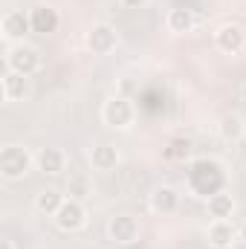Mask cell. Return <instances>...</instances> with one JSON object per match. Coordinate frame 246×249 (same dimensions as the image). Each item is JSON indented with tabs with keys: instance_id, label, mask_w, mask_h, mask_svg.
<instances>
[{
	"instance_id": "8fae6325",
	"label": "cell",
	"mask_w": 246,
	"mask_h": 249,
	"mask_svg": "<svg viewBox=\"0 0 246 249\" xmlns=\"http://www.w3.org/2000/svg\"><path fill=\"white\" fill-rule=\"evenodd\" d=\"M206 238H209V244L214 249H226V247H232L241 235H238V226L232 220H211Z\"/></svg>"
},
{
	"instance_id": "7402d4cb",
	"label": "cell",
	"mask_w": 246,
	"mask_h": 249,
	"mask_svg": "<svg viewBox=\"0 0 246 249\" xmlns=\"http://www.w3.org/2000/svg\"><path fill=\"white\" fill-rule=\"evenodd\" d=\"M148 0H119V6H124V9H142Z\"/></svg>"
},
{
	"instance_id": "4fadbf2b",
	"label": "cell",
	"mask_w": 246,
	"mask_h": 249,
	"mask_svg": "<svg viewBox=\"0 0 246 249\" xmlns=\"http://www.w3.org/2000/svg\"><path fill=\"white\" fill-rule=\"evenodd\" d=\"M29 75H20L15 70H6L3 72V99L6 102H23L29 96Z\"/></svg>"
},
{
	"instance_id": "7a4b0ae2",
	"label": "cell",
	"mask_w": 246,
	"mask_h": 249,
	"mask_svg": "<svg viewBox=\"0 0 246 249\" xmlns=\"http://www.w3.org/2000/svg\"><path fill=\"white\" fill-rule=\"evenodd\" d=\"M32 165H35V154L26 145H18V142L3 145V151H0V174H3V180H9V183L23 180L32 171Z\"/></svg>"
},
{
	"instance_id": "ac0fdd59",
	"label": "cell",
	"mask_w": 246,
	"mask_h": 249,
	"mask_svg": "<svg viewBox=\"0 0 246 249\" xmlns=\"http://www.w3.org/2000/svg\"><path fill=\"white\" fill-rule=\"evenodd\" d=\"M67 200L58 188H41L38 194H35V209L41 212V214H50V217H55V212L61 209V203Z\"/></svg>"
},
{
	"instance_id": "7c38bea8",
	"label": "cell",
	"mask_w": 246,
	"mask_h": 249,
	"mask_svg": "<svg viewBox=\"0 0 246 249\" xmlns=\"http://www.w3.org/2000/svg\"><path fill=\"white\" fill-rule=\"evenodd\" d=\"M29 20H32V32H38V35H50L61 23L58 12L53 6H32L29 9Z\"/></svg>"
},
{
	"instance_id": "603a6c76",
	"label": "cell",
	"mask_w": 246,
	"mask_h": 249,
	"mask_svg": "<svg viewBox=\"0 0 246 249\" xmlns=\"http://www.w3.org/2000/svg\"><path fill=\"white\" fill-rule=\"evenodd\" d=\"M0 249H15V244H12L9 238H3V241H0Z\"/></svg>"
},
{
	"instance_id": "52a82bcc",
	"label": "cell",
	"mask_w": 246,
	"mask_h": 249,
	"mask_svg": "<svg viewBox=\"0 0 246 249\" xmlns=\"http://www.w3.org/2000/svg\"><path fill=\"white\" fill-rule=\"evenodd\" d=\"M107 238L119 247H130L139 238V220L133 214H113L107 220Z\"/></svg>"
},
{
	"instance_id": "2e32d148",
	"label": "cell",
	"mask_w": 246,
	"mask_h": 249,
	"mask_svg": "<svg viewBox=\"0 0 246 249\" xmlns=\"http://www.w3.org/2000/svg\"><path fill=\"white\" fill-rule=\"evenodd\" d=\"M206 203H209V217L211 220H229L235 214V197L229 191H217Z\"/></svg>"
},
{
	"instance_id": "5b68a950",
	"label": "cell",
	"mask_w": 246,
	"mask_h": 249,
	"mask_svg": "<svg viewBox=\"0 0 246 249\" xmlns=\"http://www.w3.org/2000/svg\"><path fill=\"white\" fill-rule=\"evenodd\" d=\"M119 44V32L110 23H93L87 32V50L93 55H110Z\"/></svg>"
},
{
	"instance_id": "9a60e30c",
	"label": "cell",
	"mask_w": 246,
	"mask_h": 249,
	"mask_svg": "<svg viewBox=\"0 0 246 249\" xmlns=\"http://www.w3.org/2000/svg\"><path fill=\"white\" fill-rule=\"evenodd\" d=\"M119 148L116 145H110V142H99V145H93V151H90V162H93V168L96 171H113L116 165H119Z\"/></svg>"
},
{
	"instance_id": "277c9868",
	"label": "cell",
	"mask_w": 246,
	"mask_h": 249,
	"mask_svg": "<svg viewBox=\"0 0 246 249\" xmlns=\"http://www.w3.org/2000/svg\"><path fill=\"white\" fill-rule=\"evenodd\" d=\"M6 70H15L20 75H35L41 70V55L29 44H15L6 55Z\"/></svg>"
},
{
	"instance_id": "44dd1931",
	"label": "cell",
	"mask_w": 246,
	"mask_h": 249,
	"mask_svg": "<svg viewBox=\"0 0 246 249\" xmlns=\"http://www.w3.org/2000/svg\"><path fill=\"white\" fill-rule=\"evenodd\" d=\"M191 151H194V142H191L188 136H174V139L168 142L165 157H168L171 162H185V160L191 157Z\"/></svg>"
},
{
	"instance_id": "9c48e42d",
	"label": "cell",
	"mask_w": 246,
	"mask_h": 249,
	"mask_svg": "<svg viewBox=\"0 0 246 249\" xmlns=\"http://www.w3.org/2000/svg\"><path fill=\"white\" fill-rule=\"evenodd\" d=\"M35 168L41 174H47V177H58L67 168V154L61 148H55V145H47V148H41L35 154Z\"/></svg>"
},
{
	"instance_id": "d6986e66",
	"label": "cell",
	"mask_w": 246,
	"mask_h": 249,
	"mask_svg": "<svg viewBox=\"0 0 246 249\" xmlns=\"http://www.w3.org/2000/svg\"><path fill=\"white\" fill-rule=\"evenodd\" d=\"M217 130H220V139H226V142H241L244 133H246V124L238 113H226V116L220 119V124H217Z\"/></svg>"
},
{
	"instance_id": "ffe728a7",
	"label": "cell",
	"mask_w": 246,
	"mask_h": 249,
	"mask_svg": "<svg viewBox=\"0 0 246 249\" xmlns=\"http://www.w3.org/2000/svg\"><path fill=\"white\" fill-rule=\"evenodd\" d=\"M93 194V183H90V177L87 174H81V171H75V174H70V183H67V197H72V200H87Z\"/></svg>"
},
{
	"instance_id": "3957f363",
	"label": "cell",
	"mask_w": 246,
	"mask_h": 249,
	"mask_svg": "<svg viewBox=\"0 0 246 249\" xmlns=\"http://www.w3.org/2000/svg\"><path fill=\"white\" fill-rule=\"evenodd\" d=\"M133 119H136V107H133V102L127 96H113V99H107L102 105V122L107 127L124 130V127L133 124Z\"/></svg>"
},
{
	"instance_id": "cb8c5ba5",
	"label": "cell",
	"mask_w": 246,
	"mask_h": 249,
	"mask_svg": "<svg viewBox=\"0 0 246 249\" xmlns=\"http://www.w3.org/2000/svg\"><path fill=\"white\" fill-rule=\"evenodd\" d=\"M238 235H241V241H244V244H246V223H244V226H241V229H238Z\"/></svg>"
},
{
	"instance_id": "30bf717a",
	"label": "cell",
	"mask_w": 246,
	"mask_h": 249,
	"mask_svg": "<svg viewBox=\"0 0 246 249\" xmlns=\"http://www.w3.org/2000/svg\"><path fill=\"white\" fill-rule=\"evenodd\" d=\"M0 29H3V38H9V41H20L26 32H32L29 12H23V9H12V12H6Z\"/></svg>"
},
{
	"instance_id": "e0dca14e",
	"label": "cell",
	"mask_w": 246,
	"mask_h": 249,
	"mask_svg": "<svg viewBox=\"0 0 246 249\" xmlns=\"http://www.w3.org/2000/svg\"><path fill=\"white\" fill-rule=\"evenodd\" d=\"M165 26H168V32H174V35L191 32V29H194V12L185 9V6H174V9L165 15Z\"/></svg>"
},
{
	"instance_id": "ba28073f",
	"label": "cell",
	"mask_w": 246,
	"mask_h": 249,
	"mask_svg": "<svg viewBox=\"0 0 246 249\" xmlns=\"http://www.w3.org/2000/svg\"><path fill=\"white\" fill-rule=\"evenodd\" d=\"M214 44L220 53L226 55H241L246 50V29L238 23H223L217 32H214Z\"/></svg>"
},
{
	"instance_id": "d4e9b609",
	"label": "cell",
	"mask_w": 246,
	"mask_h": 249,
	"mask_svg": "<svg viewBox=\"0 0 246 249\" xmlns=\"http://www.w3.org/2000/svg\"><path fill=\"white\" fill-rule=\"evenodd\" d=\"M244 102H246V84H244Z\"/></svg>"
},
{
	"instance_id": "5bb4252c",
	"label": "cell",
	"mask_w": 246,
	"mask_h": 249,
	"mask_svg": "<svg viewBox=\"0 0 246 249\" xmlns=\"http://www.w3.org/2000/svg\"><path fill=\"white\" fill-rule=\"evenodd\" d=\"M151 209L157 214H171L180 209V191L174 186H157L151 191Z\"/></svg>"
},
{
	"instance_id": "8992f818",
	"label": "cell",
	"mask_w": 246,
	"mask_h": 249,
	"mask_svg": "<svg viewBox=\"0 0 246 249\" xmlns=\"http://www.w3.org/2000/svg\"><path fill=\"white\" fill-rule=\"evenodd\" d=\"M84 223H87V209H84V203L67 197L61 203V209L55 212V226H58L61 232H78Z\"/></svg>"
},
{
	"instance_id": "6da1fadb",
	"label": "cell",
	"mask_w": 246,
	"mask_h": 249,
	"mask_svg": "<svg viewBox=\"0 0 246 249\" xmlns=\"http://www.w3.org/2000/svg\"><path fill=\"white\" fill-rule=\"evenodd\" d=\"M188 188L197 194V197H211L217 191H226V174H223V165L214 162V160H197L188 171Z\"/></svg>"
}]
</instances>
